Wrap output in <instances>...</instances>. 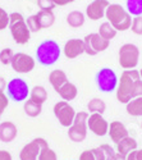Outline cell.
Returning a JSON list of instances; mask_svg holds the SVG:
<instances>
[{"label": "cell", "instance_id": "ba28073f", "mask_svg": "<svg viewBox=\"0 0 142 160\" xmlns=\"http://www.w3.org/2000/svg\"><path fill=\"white\" fill-rule=\"evenodd\" d=\"M118 77L111 68H102L96 74V85L102 92H113L117 90L118 86Z\"/></svg>", "mask_w": 142, "mask_h": 160}, {"label": "cell", "instance_id": "7402d4cb", "mask_svg": "<svg viewBox=\"0 0 142 160\" xmlns=\"http://www.w3.org/2000/svg\"><path fill=\"white\" fill-rule=\"evenodd\" d=\"M36 17H37V21H38L41 30L49 28L55 23V14L51 10H38L36 13Z\"/></svg>", "mask_w": 142, "mask_h": 160}, {"label": "cell", "instance_id": "9a60e30c", "mask_svg": "<svg viewBox=\"0 0 142 160\" xmlns=\"http://www.w3.org/2000/svg\"><path fill=\"white\" fill-rule=\"evenodd\" d=\"M109 4V0H94L86 8V17H88L91 21H99L104 18Z\"/></svg>", "mask_w": 142, "mask_h": 160}, {"label": "cell", "instance_id": "60d3db41", "mask_svg": "<svg viewBox=\"0 0 142 160\" xmlns=\"http://www.w3.org/2000/svg\"><path fill=\"white\" fill-rule=\"evenodd\" d=\"M110 160H127V158L123 156V155H120V154H118L117 151H115V152L113 154V156L110 158Z\"/></svg>", "mask_w": 142, "mask_h": 160}, {"label": "cell", "instance_id": "f1b7e54d", "mask_svg": "<svg viewBox=\"0 0 142 160\" xmlns=\"http://www.w3.org/2000/svg\"><path fill=\"white\" fill-rule=\"evenodd\" d=\"M125 7H127V12L131 16L135 17L142 16V0H127Z\"/></svg>", "mask_w": 142, "mask_h": 160}, {"label": "cell", "instance_id": "5b68a950", "mask_svg": "<svg viewBox=\"0 0 142 160\" xmlns=\"http://www.w3.org/2000/svg\"><path fill=\"white\" fill-rule=\"evenodd\" d=\"M119 65L125 69H135L140 62V49L135 44H124L118 52Z\"/></svg>", "mask_w": 142, "mask_h": 160}, {"label": "cell", "instance_id": "484cf974", "mask_svg": "<svg viewBox=\"0 0 142 160\" xmlns=\"http://www.w3.org/2000/svg\"><path fill=\"white\" fill-rule=\"evenodd\" d=\"M127 105V113L132 117H142V96L132 99Z\"/></svg>", "mask_w": 142, "mask_h": 160}, {"label": "cell", "instance_id": "e0dca14e", "mask_svg": "<svg viewBox=\"0 0 142 160\" xmlns=\"http://www.w3.org/2000/svg\"><path fill=\"white\" fill-rule=\"evenodd\" d=\"M17 135H18V129L13 122L5 121L0 123V141L2 142L9 143L12 141H14Z\"/></svg>", "mask_w": 142, "mask_h": 160}, {"label": "cell", "instance_id": "7bdbcfd3", "mask_svg": "<svg viewBox=\"0 0 142 160\" xmlns=\"http://www.w3.org/2000/svg\"><path fill=\"white\" fill-rule=\"evenodd\" d=\"M0 118H2V113H0Z\"/></svg>", "mask_w": 142, "mask_h": 160}, {"label": "cell", "instance_id": "52a82bcc", "mask_svg": "<svg viewBox=\"0 0 142 160\" xmlns=\"http://www.w3.org/2000/svg\"><path fill=\"white\" fill-rule=\"evenodd\" d=\"M7 95L16 102L26 101L30 96V86L22 78H12L7 83Z\"/></svg>", "mask_w": 142, "mask_h": 160}, {"label": "cell", "instance_id": "ab89813d", "mask_svg": "<svg viewBox=\"0 0 142 160\" xmlns=\"http://www.w3.org/2000/svg\"><path fill=\"white\" fill-rule=\"evenodd\" d=\"M53 2L56 7H64V5L72 3V0H53Z\"/></svg>", "mask_w": 142, "mask_h": 160}, {"label": "cell", "instance_id": "cb8c5ba5", "mask_svg": "<svg viewBox=\"0 0 142 160\" xmlns=\"http://www.w3.org/2000/svg\"><path fill=\"white\" fill-rule=\"evenodd\" d=\"M23 110L26 113V115L30 117V118H36L41 114L42 112V105L37 104L35 101H32L31 99H27L24 101V105H23Z\"/></svg>", "mask_w": 142, "mask_h": 160}, {"label": "cell", "instance_id": "74e56055", "mask_svg": "<svg viewBox=\"0 0 142 160\" xmlns=\"http://www.w3.org/2000/svg\"><path fill=\"white\" fill-rule=\"evenodd\" d=\"M0 160H13L12 154L7 150H0Z\"/></svg>", "mask_w": 142, "mask_h": 160}, {"label": "cell", "instance_id": "1f68e13d", "mask_svg": "<svg viewBox=\"0 0 142 160\" xmlns=\"http://www.w3.org/2000/svg\"><path fill=\"white\" fill-rule=\"evenodd\" d=\"M37 160H58V155L53 149H50L47 146V148L41 150Z\"/></svg>", "mask_w": 142, "mask_h": 160}, {"label": "cell", "instance_id": "2e32d148", "mask_svg": "<svg viewBox=\"0 0 142 160\" xmlns=\"http://www.w3.org/2000/svg\"><path fill=\"white\" fill-rule=\"evenodd\" d=\"M63 52L66 58L76 59L77 57L82 55L85 52V42L82 38H71L66 42L63 48Z\"/></svg>", "mask_w": 142, "mask_h": 160}, {"label": "cell", "instance_id": "f546056e", "mask_svg": "<svg viewBox=\"0 0 142 160\" xmlns=\"http://www.w3.org/2000/svg\"><path fill=\"white\" fill-rule=\"evenodd\" d=\"M13 57H14V51H13L10 48H5L0 51V63L4 64V65H8L12 63Z\"/></svg>", "mask_w": 142, "mask_h": 160}, {"label": "cell", "instance_id": "7a4b0ae2", "mask_svg": "<svg viewBox=\"0 0 142 160\" xmlns=\"http://www.w3.org/2000/svg\"><path fill=\"white\" fill-rule=\"evenodd\" d=\"M105 18L117 31H127L131 28L132 16L120 4H109L105 12Z\"/></svg>", "mask_w": 142, "mask_h": 160}, {"label": "cell", "instance_id": "d590c367", "mask_svg": "<svg viewBox=\"0 0 142 160\" xmlns=\"http://www.w3.org/2000/svg\"><path fill=\"white\" fill-rule=\"evenodd\" d=\"M8 105H9V98L4 92H2V94H0V113L3 114L5 112V109L8 108Z\"/></svg>", "mask_w": 142, "mask_h": 160}, {"label": "cell", "instance_id": "4dcf8cb0", "mask_svg": "<svg viewBox=\"0 0 142 160\" xmlns=\"http://www.w3.org/2000/svg\"><path fill=\"white\" fill-rule=\"evenodd\" d=\"M26 24H27V27H28V30L31 31V33L38 32V31L41 30L40 24H38V21H37V17H36V14H33V16H30V17H27V18H26Z\"/></svg>", "mask_w": 142, "mask_h": 160}, {"label": "cell", "instance_id": "ac0fdd59", "mask_svg": "<svg viewBox=\"0 0 142 160\" xmlns=\"http://www.w3.org/2000/svg\"><path fill=\"white\" fill-rule=\"evenodd\" d=\"M108 133H109V136H110V138H111V141L114 143H118L124 137L130 136V135H128L127 127L122 122H119V121H114V122L109 123V131H108Z\"/></svg>", "mask_w": 142, "mask_h": 160}, {"label": "cell", "instance_id": "4fadbf2b", "mask_svg": "<svg viewBox=\"0 0 142 160\" xmlns=\"http://www.w3.org/2000/svg\"><path fill=\"white\" fill-rule=\"evenodd\" d=\"M115 150L111 148L110 145L104 143L95 149L85 150L81 152L78 160H110Z\"/></svg>", "mask_w": 142, "mask_h": 160}, {"label": "cell", "instance_id": "8d00e7d4", "mask_svg": "<svg viewBox=\"0 0 142 160\" xmlns=\"http://www.w3.org/2000/svg\"><path fill=\"white\" fill-rule=\"evenodd\" d=\"M125 158L127 160H142V149H136L131 151Z\"/></svg>", "mask_w": 142, "mask_h": 160}, {"label": "cell", "instance_id": "8992f818", "mask_svg": "<svg viewBox=\"0 0 142 160\" xmlns=\"http://www.w3.org/2000/svg\"><path fill=\"white\" fill-rule=\"evenodd\" d=\"M87 112H78L76 113L74 121L72 126L68 128V137L73 142H82L87 137V119H88Z\"/></svg>", "mask_w": 142, "mask_h": 160}, {"label": "cell", "instance_id": "7c38bea8", "mask_svg": "<svg viewBox=\"0 0 142 160\" xmlns=\"http://www.w3.org/2000/svg\"><path fill=\"white\" fill-rule=\"evenodd\" d=\"M10 65L14 72L26 74V73H30L35 69L36 60L31 55L26 54V52H14V57H13Z\"/></svg>", "mask_w": 142, "mask_h": 160}, {"label": "cell", "instance_id": "9c48e42d", "mask_svg": "<svg viewBox=\"0 0 142 160\" xmlns=\"http://www.w3.org/2000/svg\"><path fill=\"white\" fill-rule=\"evenodd\" d=\"M54 115L56 117L58 122L66 128H69L74 121V117H76V110L73 106L68 102V101H59L54 105L53 108Z\"/></svg>", "mask_w": 142, "mask_h": 160}, {"label": "cell", "instance_id": "ffe728a7", "mask_svg": "<svg viewBox=\"0 0 142 160\" xmlns=\"http://www.w3.org/2000/svg\"><path fill=\"white\" fill-rule=\"evenodd\" d=\"M136 149H137V141L133 137L127 136L117 143V149H115V151H117L118 154H120V155H123V156H127L131 151H133Z\"/></svg>", "mask_w": 142, "mask_h": 160}, {"label": "cell", "instance_id": "3957f363", "mask_svg": "<svg viewBox=\"0 0 142 160\" xmlns=\"http://www.w3.org/2000/svg\"><path fill=\"white\" fill-rule=\"evenodd\" d=\"M61 54V49L55 40H45L36 49V59L41 65H54Z\"/></svg>", "mask_w": 142, "mask_h": 160}, {"label": "cell", "instance_id": "44dd1931", "mask_svg": "<svg viewBox=\"0 0 142 160\" xmlns=\"http://www.w3.org/2000/svg\"><path fill=\"white\" fill-rule=\"evenodd\" d=\"M58 94H59V96L64 100V101H72V100H74L76 98H77V95H78V88H77V86L74 85V83H72V82H67V83H64L58 91Z\"/></svg>", "mask_w": 142, "mask_h": 160}, {"label": "cell", "instance_id": "30bf717a", "mask_svg": "<svg viewBox=\"0 0 142 160\" xmlns=\"http://www.w3.org/2000/svg\"><path fill=\"white\" fill-rule=\"evenodd\" d=\"M83 42H85V52L88 55H91V57L97 55L99 52L105 51L110 45V41L102 38L97 32L96 33H88L83 38Z\"/></svg>", "mask_w": 142, "mask_h": 160}, {"label": "cell", "instance_id": "b9f144b4", "mask_svg": "<svg viewBox=\"0 0 142 160\" xmlns=\"http://www.w3.org/2000/svg\"><path fill=\"white\" fill-rule=\"evenodd\" d=\"M140 76H141V79H142V69L140 71Z\"/></svg>", "mask_w": 142, "mask_h": 160}, {"label": "cell", "instance_id": "f35d334b", "mask_svg": "<svg viewBox=\"0 0 142 160\" xmlns=\"http://www.w3.org/2000/svg\"><path fill=\"white\" fill-rule=\"evenodd\" d=\"M7 83H8V82L5 81V78H4L3 76H0V94L7 90Z\"/></svg>", "mask_w": 142, "mask_h": 160}, {"label": "cell", "instance_id": "4316f807", "mask_svg": "<svg viewBox=\"0 0 142 160\" xmlns=\"http://www.w3.org/2000/svg\"><path fill=\"white\" fill-rule=\"evenodd\" d=\"M117 30H115L113 26L106 21V22H104V23H101L100 26H99V35L102 37V38H105V40H108V41H111V40L117 36Z\"/></svg>", "mask_w": 142, "mask_h": 160}, {"label": "cell", "instance_id": "83f0119b", "mask_svg": "<svg viewBox=\"0 0 142 160\" xmlns=\"http://www.w3.org/2000/svg\"><path fill=\"white\" fill-rule=\"evenodd\" d=\"M87 109H88V112L91 114H94V113H96V114H104L105 110H106V104H105L104 100H101L99 98H95V99H91L88 101Z\"/></svg>", "mask_w": 142, "mask_h": 160}, {"label": "cell", "instance_id": "d6986e66", "mask_svg": "<svg viewBox=\"0 0 142 160\" xmlns=\"http://www.w3.org/2000/svg\"><path fill=\"white\" fill-rule=\"evenodd\" d=\"M68 82V77L66 74V72L61 69H54L51 71L49 74V83L53 86V88L55 91H58L64 83Z\"/></svg>", "mask_w": 142, "mask_h": 160}, {"label": "cell", "instance_id": "8fae6325", "mask_svg": "<svg viewBox=\"0 0 142 160\" xmlns=\"http://www.w3.org/2000/svg\"><path fill=\"white\" fill-rule=\"evenodd\" d=\"M47 146H49V143L45 138L37 137L23 146L19 152V159L21 160H37L41 150L47 148Z\"/></svg>", "mask_w": 142, "mask_h": 160}, {"label": "cell", "instance_id": "6da1fadb", "mask_svg": "<svg viewBox=\"0 0 142 160\" xmlns=\"http://www.w3.org/2000/svg\"><path fill=\"white\" fill-rule=\"evenodd\" d=\"M141 78L140 71L135 69H125L122 72L120 78L118 79V86H117V99L122 104H128L133 98V85L136 82V79Z\"/></svg>", "mask_w": 142, "mask_h": 160}, {"label": "cell", "instance_id": "277c9868", "mask_svg": "<svg viewBox=\"0 0 142 160\" xmlns=\"http://www.w3.org/2000/svg\"><path fill=\"white\" fill-rule=\"evenodd\" d=\"M9 28L13 40L19 44L24 45L30 41L31 38V31L28 30L27 24H26L24 17L18 12H13L9 14Z\"/></svg>", "mask_w": 142, "mask_h": 160}, {"label": "cell", "instance_id": "ee69618b", "mask_svg": "<svg viewBox=\"0 0 142 160\" xmlns=\"http://www.w3.org/2000/svg\"><path fill=\"white\" fill-rule=\"evenodd\" d=\"M73 2H76V0H72V3H73Z\"/></svg>", "mask_w": 142, "mask_h": 160}, {"label": "cell", "instance_id": "d4e9b609", "mask_svg": "<svg viewBox=\"0 0 142 160\" xmlns=\"http://www.w3.org/2000/svg\"><path fill=\"white\" fill-rule=\"evenodd\" d=\"M30 94H31V100L40 105H42L47 100V91L44 86H38V85L33 86Z\"/></svg>", "mask_w": 142, "mask_h": 160}, {"label": "cell", "instance_id": "d6a6232c", "mask_svg": "<svg viewBox=\"0 0 142 160\" xmlns=\"http://www.w3.org/2000/svg\"><path fill=\"white\" fill-rule=\"evenodd\" d=\"M133 33L142 36V16L140 17H135L132 19V24H131V28H130Z\"/></svg>", "mask_w": 142, "mask_h": 160}, {"label": "cell", "instance_id": "5bb4252c", "mask_svg": "<svg viewBox=\"0 0 142 160\" xmlns=\"http://www.w3.org/2000/svg\"><path fill=\"white\" fill-rule=\"evenodd\" d=\"M87 128L91 131L94 135L102 137L105 136L109 131V123L106 119L102 117V114H90L87 119Z\"/></svg>", "mask_w": 142, "mask_h": 160}, {"label": "cell", "instance_id": "836d02e7", "mask_svg": "<svg viewBox=\"0 0 142 160\" xmlns=\"http://www.w3.org/2000/svg\"><path fill=\"white\" fill-rule=\"evenodd\" d=\"M9 27V14L3 8H0V31Z\"/></svg>", "mask_w": 142, "mask_h": 160}, {"label": "cell", "instance_id": "e575fe53", "mask_svg": "<svg viewBox=\"0 0 142 160\" xmlns=\"http://www.w3.org/2000/svg\"><path fill=\"white\" fill-rule=\"evenodd\" d=\"M37 7L40 10H51L53 12L54 8L56 7L53 0H37Z\"/></svg>", "mask_w": 142, "mask_h": 160}, {"label": "cell", "instance_id": "f6af8a7d", "mask_svg": "<svg viewBox=\"0 0 142 160\" xmlns=\"http://www.w3.org/2000/svg\"><path fill=\"white\" fill-rule=\"evenodd\" d=\"M141 128H142V123H141Z\"/></svg>", "mask_w": 142, "mask_h": 160}, {"label": "cell", "instance_id": "603a6c76", "mask_svg": "<svg viewBox=\"0 0 142 160\" xmlns=\"http://www.w3.org/2000/svg\"><path fill=\"white\" fill-rule=\"evenodd\" d=\"M85 19L86 16L80 10H72L71 13H68L67 16V23L71 26L72 28H80L85 24Z\"/></svg>", "mask_w": 142, "mask_h": 160}]
</instances>
